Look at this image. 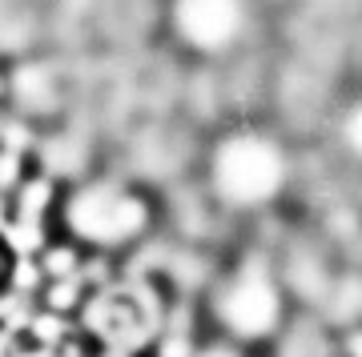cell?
I'll list each match as a JSON object with an SVG mask.
<instances>
[{"mask_svg":"<svg viewBox=\"0 0 362 357\" xmlns=\"http://www.w3.org/2000/svg\"><path fill=\"white\" fill-rule=\"evenodd\" d=\"M65 241L89 253H129L157 225L153 197L121 177H81L57 197Z\"/></svg>","mask_w":362,"mask_h":357,"instance_id":"cell-1","label":"cell"},{"mask_svg":"<svg viewBox=\"0 0 362 357\" xmlns=\"http://www.w3.org/2000/svg\"><path fill=\"white\" fill-rule=\"evenodd\" d=\"M290 161L286 149L258 128H233L209 145L202 189L221 209H262L282 197Z\"/></svg>","mask_w":362,"mask_h":357,"instance_id":"cell-2","label":"cell"},{"mask_svg":"<svg viewBox=\"0 0 362 357\" xmlns=\"http://www.w3.org/2000/svg\"><path fill=\"white\" fill-rule=\"evenodd\" d=\"M194 357H246V345H238V341H230V337H218V333H214V341L197 345Z\"/></svg>","mask_w":362,"mask_h":357,"instance_id":"cell-7","label":"cell"},{"mask_svg":"<svg viewBox=\"0 0 362 357\" xmlns=\"http://www.w3.org/2000/svg\"><path fill=\"white\" fill-rule=\"evenodd\" d=\"M206 317L218 337H230L238 345H262L282 337L290 325V294L282 285V273H274L262 261H242L206 289Z\"/></svg>","mask_w":362,"mask_h":357,"instance_id":"cell-3","label":"cell"},{"mask_svg":"<svg viewBox=\"0 0 362 357\" xmlns=\"http://www.w3.org/2000/svg\"><path fill=\"white\" fill-rule=\"evenodd\" d=\"M334 137H338V149L362 165V97L358 101H350L342 113H338V125H334Z\"/></svg>","mask_w":362,"mask_h":357,"instance_id":"cell-5","label":"cell"},{"mask_svg":"<svg viewBox=\"0 0 362 357\" xmlns=\"http://www.w3.org/2000/svg\"><path fill=\"white\" fill-rule=\"evenodd\" d=\"M16 273H21V253H16V245L0 233V301L13 294Z\"/></svg>","mask_w":362,"mask_h":357,"instance_id":"cell-6","label":"cell"},{"mask_svg":"<svg viewBox=\"0 0 362 357\" xmlns=\"http://www.w3.org/2000/svg\"><path fill=\"white\" fill-rule=\"evenodd\" d=\"M169 37L185 52L221 56L242 44L250 28V0H169L165 4Z\"/></svg>","mask_w":362,"mask_h":357,"instance_id":"cell-4","label":"cell"},{"mask_svg":"<svg viewBox=\"0 0 362 357\" xmlns=\"http://www.w3.org/2000/svg\"><path fill=\"white\" fill-rule=\"evenodd\" d=\"M342 353H346V357H362V321H358V325H346V333H342Z\"/></svg>","mask_w":362,"mask_h":357,"instance_id":"cell-8","label":"cell"}]
</instances>
